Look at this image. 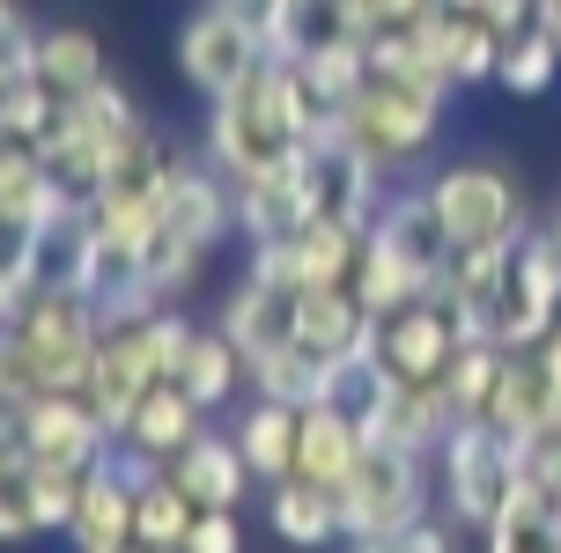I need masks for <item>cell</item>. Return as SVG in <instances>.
<instances>
[{"instance_id":"2","label":"cell","mask_w":561,"mask_h":553,"mask_svg":"<svg viewBox=\"0 0 561 553\" xmlns=\"http://www.w3.org/2000/svg\"><path fill=\"white\" fill-rule=\"evenodd\" d=\"M444 89L428 82H399V74H369L363 96L340 111L347 118V140L363 148L377 170H407L421 163L428 148H436V134H444Z\"/></svg>"},{"instance_id":"43","label":"cell","mask_w":561,"mask_h":553,"mask_svg":"<svg viewBox=\"0 0 561 553\" xmlns=\"http://www.w3.org/2000/svg\"><path fill=\"white\" fill-rule=\"evenodd\" d=\"M215 8H229V15H244L252 30L274 37V23H280V8H288V0H215Z\"/></svg>"},{"instance_id":"28","label":"cell","mask_w":561,"mask_h":553,"mask_svg":"<svg viewBox=\"0 0 561 553\" xmlns=\"http://www.w3.org/2000/svg\"><path fill=\"white\" fill-rule=\"evenodd\" d=\"M244 377H252L244 347H237L222 325H199V347H193V361H185V377H178V384L199 399V414H222L229 399H237V384H244Z\"/></svg>"},{"instance_id":"5","label":"cell","mask_w":561,"mask_h":553,"mask_svg":"<svg viewBox=\"0 0 561 553\" xmlns=\"http://www.w3.org/2000/svg\"><path fill=\"white\" fill-rule=\"evenodd\" d=\"M554 325H561V237H554V221H533L510 244L503 296L488 310V339L495 347H539Z\"/></svg>"},{"instance_id":"30","label":"cell","mask_w":561,"mask_h":553,"mask_svg":"<svg viewBox=\"0 0 561 553\" xmlns=\"http://www.w3.org/2000/svg\"><path fill=\"white\" fill-rule=\"evenodd\" d=\"M495 89H510V96H554L561 89V37L547 23H525L517 37H503V74H495Z\"/></svg>"},{"instance_id":"20","label":"cell","mask_w":561,"mask_h":553,"mask_svg":"<svg viewBox=\"0 0 561 553\" xmlns=\"http://www.w3.org/2000/svg\"><path fill=\"white\" fill-rule=\"evenodd\" d=\"M363 420H347L340 406H310L304 414V450H296V480H310V487H347L355 480V465H363Z\"/></svg>"},{"instance_id":"9","label":"cell","mask_w":561,"mask_h":553,"mask_svg":"<svg viewBox=\"0 0 561 553\" xmlns=\"http://www.w3.org/2000/svg\"><path fill=\"white\" fill-rule=\"evenodd\" d=\"M466 339L473 332H466V318H458L450 296H414L407 310L385 318V369L407 377V384H444V369L458 361Z\"/></svg>"},{"instance_id":"14","label":"cell","mask_w":561,"mask_h":553,"mask_svg":"<svg viewBox=\"0 0 561 553\" xmlns=\"http://www.w3.org/2000/svg\"><path fill=\"white\" fill-rule=\"evenodd\" d=\"M561 420V384L547 355L539 347H510V369H503V391H495V406H488V428L495 436H539V428H554Z\"/></svg>"},{"instance_id":"19","label":"cell","mask_w":561,"mask_h":553,"mask_svg":"<svg viewBox=\"0 0 561 553\" xmlns=\"http://www.w3.org/2000/svg\"><path fill=\"white\" fill-rule=\"evenodd\" d=\"M363 244H369V229H355V221H325V215H310L304 229L288 237V274H296V288H355Z\"/></svg>"},{"instance_id":"21","label":"cell","mask_w":561,"mask_h":553,"mask_svg":"<svg viewBox=\"0 0 561 553\" xmlns=\"http://www.w3.org/2000/svg\"><path fill=\"white\" fill-rule=\"evenodd\" d=\"M304 414H310V406H280V399H259V391H252V406H244V420H237V442H244V458H252L259 487H280V480H296Z\"/></svg>"},{"instance_id":"13","label":"cell","mask_w":561,"mask_h":553,"mask_svg":"<svg viewBox=\"0 0 561 553\" xmlns=\"http://www.w3.org/2000/svg\"><path fill=\"white\" fill-rule=\"evenodd\" d=\"M170 480L185 487V495L199 502V509H237V502L252 495V458H244V442H237V428L229 436H215V428H199L178 458H170Z\"/></svg>"},{"instance_id":"8","label":"cell","mask_w":561,"mask_h":553,"mask_svg":"<svg viewBox=\"0 0 561 553\" xmlns=\"http://www.w3.org/2000/svg\"><path fill=\"white\" fill-rule=\"evenodd\" d=\"M436 472H444V502L466 531H488L503 517V502L517 495V465H510V436H495L488 420H458L436 450Z\"/></svg>"},{"instance_id":"29","label":"cell","mask_w":561,"mask_h":553,"mask_svg":"<svg viewBox=\"0 0 561 553\" xmlns=\"http://www.w3.org/2000/svg\"><path fill=\"white\" fill-rule=\"evenodd\" d=\"M480 539H488V553H561V502L517 487L503 502V517L480 531Z\"/></svg>"},{"instance_id":"12","label":"cell","mask_w":561,"mask_h":553,"mask_svg":"<svg viewBox=\"0 0 561 553\" xmlns=\"http://www.w3.org/2000/svg\"><path fill=\"white\" fill-rule=\"evenodd\" d=\"M156 384H163V369L148 361L140 332L118 325V332H104V347H96V361H89L82 399L96 406V420H104V428H112V442H118V436H126V420H134V406H140Z\"/></svg>"},{"instance_id":"46","label":"cell","mask_w":561,"mask_h":553,"mask_svg":"<svg viewBox=\"0 0 561 553\" xmlns=\"http://www.w3.org/2000/svg\"><path fill=\"white\" fill-rule=\"evenodd\" d=\"M554 237H561V207H554Z\"/></svg>"},{"instance_id":"6","label":"cell","mask_w":561,"mask_h":553,"mask_svg":"<svg viewBox=\"0 0 561 553\" xmlns=\"http://www.w3.org/2000/svg\"><path fill=\"white\" fill-rule=\"evenodd\" d=\"M340 509H347V539H392V531H407L428 509V450L369 436L355 480L340 487Z\"/></svg>"},{"instance_id":"40","label":"cell","mask_w":561,"mask_h":553,"mask_svg":"<svg viewBox=\"0 0 561 553\" xmlns=\"http://www.w3.org/2000/svg\"><path fill=\"white\" fill-rule=\"evenodd\" d=\"M185 553H244V525H237V509H199Z\"/></svg>"},{"instance_id":"1","label":"cell","mask_w":561,"mask_h":553,"mask_svg":"<svg viewBox=\"0 0 561 553\" xmlns=\"http://www.w3.org/2000/svg\"><path fill=\"white\" fill-rule=\"evenodd\" d=\"M104 332L112 325L82 288H45L15 325H0V399L23 406L37 391H82Z\"/></svg>"},{"instance_id":"27","label":"cell","mask_w":561,"mask_h":553,"mask_svg":"<svg viewBox=\"0 0 561 553\" xmlns=\"http://www.w3.org/2000/svg\"><path fill=\"white\" fill-rule=\"evenodd\" d=\"M325 377H333V355H318L304 339H288V347L252 361V391L259 399H280V406H318L325 399Z\"/></svg>"},{"instance_id":"4","label":"cell","mask_w":561,"mask_h":553,"mask_svg":"<svg viewBox=\"0 0 561 553\" xmlns=\"http://www.w3.org/2000/svg\"><path fill=\"white\" fill-rule=\"evenodd\" d=\"M112 458V428L96 420L82 391H37L23 406H8V450L0 465H45V472H89Z\"/></svg>"},{"instance_id":"18","label":"cell","mask_w":561,"mask_h":553,"mask_svg":"<svg viewBox=\"0 0 561 553\" xmlns=\"http://www.w3.org/2000/svg\"><path fill=\"white\" fill-rule=\"evenodd\" d=\"M67 539H75V553H104V546H126L134 539V480L112 458H96L82 472V502H75Z\"/></svg>"},{"instance_id":"22","label":"cell","mask_w":561,"mask_h":553,"mask_svg":"<svg viewBox=\"0 0 561 553\" xmlns=\"http://www.w3.org/2000/svg\"><path fill=\"white\" fill-rule=\"evenodd\" d=\"M199 428H207L199 399L178 384V377H163V384H156V391L134 406V420H126V436H118V442H140V450H156V458L170 465V458H178V450H185Z\"/></svg>"},{"instance_id":"31","label":"cell","mask_w":561,"mask_h":553,"mask_svg":"<svg viewBox=\"0 0 561 553\" xmlns=\"http://www.w3.org/2000/svg\"><path fill=\"white\" fill-rule=\"evenodd\" d=\"M193 525H199V502L178 487V480H156V487H140L134 495V539L148 553H185V539H193Z\"/></svg>"},{"instance_id":"45","label":"cell","mask_w":561,"mask_h":553,"mask_svg":"<svg viewBox=\"0 0 561 553\" xmlns=\"http://www.w3.org/2000/svg\"><path fill=\"white\" fill-rule=\"evenodd\" d=\"M104 553H148V546H140V539H126V546H104Z\"/></svg>"},{"instance_id":"34","label":"cell","mask_w":561,"mask_h":553,"mask_svg":"<svg viewBox=\"0 0 561 553\" xmlns=\"http://www.w3.org/2000/svg\"><path fill=\"white\" fill-rule=\"evenodd\" d=\"M355 296H363L377 318H392V310H407L414 296H436V288H428V280H421L399 251H385L377 237H369V244H363V266H355Z\"/></svg>"},{"instance_id":"39","label":"cell","mask_w":561,"mask_h":553,"mask_svg":"<svg viewBox=\"0 0 561 553\" xmlns=\"http://www.w3.org/2000/svg\"><path fill=\"white\" fill-rule=\"evenodd\" d=\"M0 539H8V546H37V539H45V531H37V509H30V495H23L15 472H0Z\"/></svg>"},{"instance_id":"26","label":"cell","mask_w":561,"mask_h":553,"mask_svg":"<svg viewBox=\"0 0 561 553\" xmlns=\"http://www.w3.org/2000/svg\"><path fill=\"white\" fill-rule=\"evenodd\" d=\"M347 37H363V15L355 0H288L274 23V53L280 59H310V53H333Z\"/></svg>"},{"instance_id":"42","label":"cell","mask_w":561,"mask_h":553,"mask_svg":"<svg viewBox=\"0 0 561 553\" xmlns=\"http://www.w3.org/2000/svg\"><path fill=\"white\" fill-rule=\"evenodd\" d=\"M436 0H355V15H363V37L369 30H407V23H421Z\"/></svg>"},{"instance_id":"35","label":"cell","mask_w":561,"mask_h":553,"mask_svg":"<svg viewBox=\"0 0 561 553\" xmlns=\"http://www.w3.org/2000/svg\"><path fill=\"white\" fill-rule=\"evenodd\" d=\"M296 67H304V82L318 89L325 111H347L355 96H363V82H369V37H347V45L310 53V59H296Z\"/></svg>"},{"instance_id":"15","label":"cell","mask_w":561,"mask_h":553,"mask_svg":"<svg viewBox=\"0 0 561 553\" xmlns=\"http://www.w3.org/2000/svg\"><path fill=\"white\" fill-rule=\"evenodd\" d=\"M304 221H310V199H304V177H296V155L274 163V170L237 177V229L252 244H288Z\"/></svg>"},{"instance_id":"44","label":"cell","mask_w":561,"mask_h":553,"mask_svg":"<svg viewBox=\"0 0 561 553\" xmlns=\"http://www.w3.org/2000/svg\"><path fill=\"white\" fill-rule=\"evenodd\" d=\"M347 553H407V546H399V531H392V539H347Z\"/></svg>"},{"instance_id":"41","label":"cell","mask_w":561,"mask_h":553,"mask_svg":"<svg viewBox=\"0 0 561 553\" xmlns=\"http://www.w3.org/2000/svg\"><path fill=\"white\" fill-rule=\"evenodd\" d=\"M458 531H466L458 517H428V509H421L414 525L399 531V546H407V553H466V539H458Z\"/></svg>"},{"instance_id":"11","label":"cell","mask_w":561,"mask_h":553,"mask_svg":"<svg viewBox=\"0 0 561 553\" xmlns=\"http://www.w3.org/2000/svg\"><path fill=\"white\" fill-rule=\"evenodd\" d=\"M237 229V177L215 163H193V155H178L163 177V237L178 244H199L215 251Z\"/></svg>"},{"instance_id":"37","label":"cell","mask_w":561,"mask_h":553,"mask_svg":"<svg viewBox=\"0 0 561 553\" xmlns=\"http://www.w3.org/2000/svg\"><path fill=\"white\" fill-rule=\"evenodd\" d=\"M75 118H82L89 134L104 140V155H112V140H126L140 126V111H134V96H126V89L112 82V74H104V82L96 89H82V96H75Z\"/></svg>"},{"instance_id":"24","label":"cell","mask_w":561,"mask_h":553,"mask_svg":"<svg viewBox=\"0 0 561 553\" xmlns=\"http://www.w3.org/2000/svg\"><path fill=\"white\" fill-rule=\"evenodd\" d=\"M112 74L104 67V45H96V30L89 23H45L37 30V82L59 89V96H82Z\"/></svg>"},{"instance_id":"38","label":"cell","mask_w":561,"mask_h":553,"mask_svg":"<svg viewBox=\"0 0 561 553\" xmlns=\"http://www.w3.org/2000/svg\"><path fill=\"white\" fill-rule=\"evenodd\" d=\"M510 465H517V487L561 502V420H554V428H539V436L510 442Z\"/></svg>"},{"instance_id":"33","label":"cell","mask_w":561,"mask_h":553,"mask_svg":"<svg viewBox=\"0 0 561 553\" xmlns=\"http://www.w3.org/2000/svg\"><path fill=\"white\" fill-rule=\"evenodd\" d=\"M67 104L75 96H59V89L45 82H15V89H0V140H23V148H53L59 126H67Z\"/></svg>"},{"instance_id":"3","label":"cell","mask_w":561,"mask_h":553,"mask_svg":"<svg viewBox=\"0 0 561 553\" xmlns=\"http://www.w3.org/2000/svg\"><path fill=\"white\" fill-rule=\"evenodd\" d=\"M428 199H436V221H444L450 251H466V244H517V237L533 229L517 177H510L503 163H488V155L444 163L436 177H428Z\"/></svg>"},{"instance_id":"7","label":"cell","mask_w":561,"mask_h":553,"mask_svg":"<svg viewBox=\"0 0 561 553\" xmlns=\"http://www.w3.org/2000/svg\"><path fill=\"white\" fill-rule=\"evenodd\" d=\"M266 59H274V37L252 30L244 15L215 8V0H199L193 15H185V30H178V74H185V89H199L207 104L229 96V89H244Z\"/></svg>"},{"instance_id":"23","label":"cell","mask_w":561,"mask_h":553,"mask_svg":"<svg viewBox=\"0 0 561 553\" xmlns=\"http://www.w3.org/2000/svg\"><path fill=\"white\" fill-rule=\"evenodd\" d=\"M53 199H59V185H53V170H45V155L23 148V140H0V229H8V244L30 237Z\"/></svg>"},{"instance_id":"32","label":"cell","mask_w":561,"mask_h":553,"mask_svg":"<svg viewBox=\"0 0 561 553\" xmlns=\"http://www.w3.org/2000/svg\"><path fill=\"white\" fill-rule=\"evenodd\" d=\"M503 369H510V347H495V339H466V347H458V361L444 369L450 414H458V420H488L495 391H503Z\"/></svg>"},{"instance_id":"36","label":"cell","mask_w":561,"mask_h":553,"mask_svg":"<svg viewBox=\"0 0 561 553\" xmlns=\"http://www.w3.org/2000/svg\"><path fill=\"white\" fill-rule=\"evenodd\" d=\"M23 480L30 509H37V531L45 539H67V525H75V502H82V472H45V465H0Z\"/></svg>"},{"instance_id":"17","label":"cell","mask_w":561,"mask_h":553,"mask_svg":"<svg viewBox=\"0 0 561 553\" xmlns=\"http://www.w3.org/2000/svg\"><path fill=\"white\" fill-rule=\"evenodd\" d=\"M266 525H274L280 546L296 553H325L347 539V509H340L333 487H310V480H280L266 487Z\"/></svg>"},{"instance_id":"25","label":"cell","mask_w":561,"mask_h":553,"mask_svg":"<svg viewBox=\"0 0 561 553\" xmlns=\"http://www.w3.org/2000/svg\"><path fill=\"white\" fill-rule=\"evenodd\" d=\"M369 318H377V310H369L355 288H304V296H296V339L318 347V355H347L369 332Z\"/></svg>"},{"instance_id":"16","label":"cell","mask_w":561,"mask_h":553,"mask_svg":"<svg viewBox=\"0 0 561 553\" xmlns=\"http://www.w3.org/2000/svg\"><path fill=\"white\" fill-rule=\"evenodd\" d=\"M215 325L244 347V361H259V355H274V347H288L296 339V288H274V280H237L229 288V303H222V318Z\"/></svg>"},{"instance_id":"10","label":"cell","mask_w":561,"mask_h":553,"mask_svg":"<svg viewBox=\"0 0 561 553\" xmlns=\"http://www.w3.org/2000/svg\"><path fill=\"white\" fill-rule=\"evenodd\" d=\"M288 155H296V140L266 118L259 82H244V89H229V96L207 104V163L215 170L252 177V170H274V163H288Z\"/></svg>"}]
</instances>
